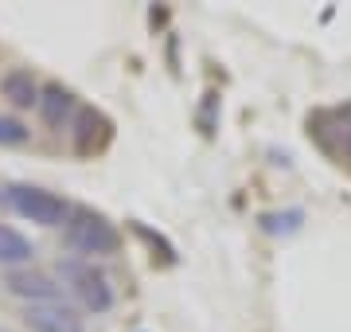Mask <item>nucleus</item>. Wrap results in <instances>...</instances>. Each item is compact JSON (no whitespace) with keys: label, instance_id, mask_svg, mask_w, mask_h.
Returning <instances> with one entry per match:
<instances>
[{"label":"nucleus","instance_id":"1","mask_svg":"<svg viewBox=\"0 0 351 332\" xmlns=\"http://www.w3.org/2000/svg\"><path fill=\"white\" fill-rule=\"evenodd\" d=\"M63 243H66V250L82 254V262H90V258H110L121 250V230L113 227L101 211L71 207V219L63 223Z\"/></svg>","mask_w":351,"mask_h":332},{"label":"nucleus","instance_id":"2","mask_svg":"<svg viewBox=\"0 0 351 332\" xmlns=\"http://www.w3.org/2000/svg\"><path fill=\"white\" fill-rule=\"evenodd\" d=\"M4 195H8L16 215L27 219V223H39V227H63L71 219V204L63 195L47 192V188H36V184H12Z\"/></svg>","mask_w":351,"mask_h":332},{"label":"nucleus","instance_id":"3","mask_svg":"<svg viewBox=\"0 0 351 332\" xmlns=\"http://www.w3.org/2000/svg\"><path fill=\"white\" fill-rule=\"evenodd\" d=\"M59 278L75 289L78 301H82L90 313H110L113 301H117L110 278H106L101 270H94V262H82V258H63V262H59Z\"/></svg>","mask_w":351,"mask_h":332},{"label":"nucleus","instance_id":"4","mask_svg":"<svg viewBox=\"0 0 351 332\" xmlns=\"http://www.w3.org/2000/svg\"><path fill=\"white\" fill-rule=\"evenodd\" d=\"M36 110H39V117H43L51 129H66L82 106H78V98H75V90L71 86H63V82H47V86L39 90V106Z\"/></svg>","mask_w":351,"mask_h":332},{"label":"nucleus","instance_id":"5","mask_svg":"<svg viewBox=\"0 0 351 332\" xmlns=\"http://www.w3.org/2000/svg\"><path fill=\"white\" fill-rule=\"evenodd\" d=\"M4 285H8V294L27 301V305H51V301L59 297L55 278L39 274V270H12V274L4 278Z\"/></svg>","mask_w":351,"mask_h":332},{"label":"nucleus","instance_id":"6","mask_svg":"<svg viewBox=\"0 0 351 332\" xmlns=\"http://www.w3.org/2000/svg\"><path fill=\"white\" fill-rule=\"evenodd\" d=\"M24 324L32 332H86L82 317H78L75 309L59 305V301H51V305H27Z\"/></svg>","mask_w":351,"mask_h":332},{"label":"nucleus","instance_id":"7","mask_svg":"<svg viewBox=\"0 0 351 332\" xmlns=\"http://www.w3.org/2000/svg\"><path fill=\"white\" fill-rule=\"evenodd\" d=\"M39 90H43V86L36 82L32 71L12 67V71H4V75H0V94H4L16 110H32V106H39Z\"/></svg>","mask_w":351,"mask_h":332},{"label":"nucleus","instance_id":"8","mask_svg":"<svg viewBox=\"0 0 351 332\" xmlns=\"http://www.w3.org/2000/svg\"><path fill=\"white\" fill-rule=\"evenodd\" d=\"M75 126H78V133H75V149L78 153H94L101 141L110 137V121H106L98 110H78Z\"/></svg>","mask_w":351,"mask_h":332},{"label":"nucleus","instance_id":"9","mask_svg":"<svg viewBox=\"0 0 351 332\" xmlns=\"http://www.w3.org/2000/svg\"><path fill=\"white\" fill-rule=\"evenodd\" d=\"M36 258V246H32V239H24L16 227H8V223H0V266H27Z\"/></svg>","mask_w":351,"mask_h":332},{"label":"nucleus","instance_id":"10","mask_svg":"<svg viewBox=\"0 0 351 332\" xmlns=\"http://www.w3.org/2000/svg\"><path fill=\"white\" fill-rule=\"evenodd\" d=\"M27 137H32V129L20 121V117H0V145H27Z\"/></svg>","mask_w":351,"mask_h":332},{"label":"nucleus","instance_id":"11","mask_svg":"<svg viewBox=\"0 0 351 332\" xmlns=\"http://www.w3.org/2000/svg\"><path fill=\"white\" fill-rule=\"evenodd\" d=\"M301 211H285V215H265L262 223H265V230H297L301 227Z\"/></svg>","mask_w":351,"mask_h":332},{"label":"nucleus","instance_id":"12","mask_svg":"<svg viewBox=\"0 0 351 332\" xmlns=\"http://www.w3.org/2000/svg\"><path fill=\"white\" fill-rule=\"evenodd\" d=\"M339 149H343V156L351 161V121L343 126V133H339Z\"/></svg>","mask_w":351,"mask_h":332}]
</instances>
